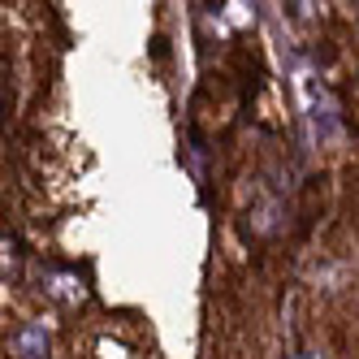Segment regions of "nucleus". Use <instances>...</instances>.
I'll return each mask as SVG.
<instances>
[{
  "instance_id": "nucleus-1",
  "label": "nucleus",
  "mask_w": 359,
  "mask_h": 359,
  "mask_svg": "<svg viewBox=\"0 0 359 359\" xmlns=\"http://www.w3.org/2000/svg\"><path fill=\"white\" fill-rule=\"evenodd\" d=\"M294 87H299V95H303V109H307V121H312V130L320 135V139H329L333 135V100H329V91L316 83V74L312 69H299V79H294Z\"/></svg>"
},
{
  "instance_id": "nucleus-2",
  "label": "nucleus",
  "mask_w": 359,
  "mask_h": 359,
  "mask_svg": "<svg viewBox=\"0 0 359 359\" xmlns=\"http://www.w3.org/2000/svg\"><path fill=\"white\" fill-rule=\"evenodd\" d=\"M39 342H43V329H27V333H22V351H27V359H39Z\"/></svg>"
},
{
  "instance_id": "nucleus-3",
  "label": "nucleus",
  "mask_w": 359,
  "mask_h": 359,
  "mask_svg": "<svg viewBox=\"0 0 359 359\" xmlns=\"http://www.w3.org/2000/svg\"><path fill=\"white\" fill-rule=\"evenodd\" d=\"M307 359H316V355H307Z\"/></svg>"
}]
</instances>
